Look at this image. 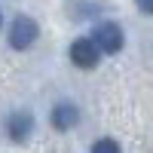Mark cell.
Instances as JSON below:
<instances>
[{
    "instance_id": "obj_1",
    "label": "cell",
    "mask_w": 153,
    "mask_h": 153,
    "mask_svg": "<svg viewBox=\"0 0 153 153\" xmlns=\"http://www.w3.org/2000/svg\"><path fill=\"white\" fill-rule=\"evenodd\" d=\"M37 34H40V28H37V22L31 16H16L9 25V46L12 49H28L37 40Z\"/></svg>"
},
{
    "instance_id": "obj_2",
    "label": "cell",
    "mask_w": 153,
    "mask_h": 153,
    "mask_svg": "<svg viewBox=\"0 0 153 153\" xmlns=\"http://www.w3.org/2000/svg\"><path fill=\"white\" fill-rule=\"evenodd\" d=\"M123 28L120 25H113V22H101L98 28H95V49L98 52H107V55H113V52H120L123 49Z\"/></svg>"
},
{
    "instance_id": "obj_3",
    "label": "cell",
    "mask_w": 153,
    "mask_h": 153,
    "mask_svg": "<svg viewBox=\"0 0 153 153\" xmlns=\"http://www.w3.org/2000/svg\"><path fill=\"white\" fill-rule=\"evenodd\" d=\"M98 49H95V43L92 40H86V37H83V40H74L71 43V61H74V65L76 68H83V71H92L95 65H98Z\"/></svg>"
},
{
    "instance_id": "obj_4",
    "label": "cell",
    "mask_w": 153,
    "mask_h": 153,
    "mask_svg": "<svg viewBox=\"0 0 153 153\" xmlns=\"http://www.w3.org/2000/svg\"><path fill=\"white\" fill-rule=\"evenodd\" d=\"M31 129H34V117H31L28 110H16L6 120V135L12 138V141H28Z\"/></svg>"
},
{
    "instance_id": "obj_5",
    "label": "cell",
    "mask_w": 153,
    "mask_h": 153,
    "mask_svg": "<svg viewBox=\"0 0 153 153\" xmlns=\"http://www.w3.org/2000/svg\"><path fill=\"white\" fill-rule=\"evenodd\" d=\"M76 123H80V110H76V104H71V101H61V104L52 107V126H55L58 132L74 129Z\"/></svg>"
},
{
    "instance_id": "obj_6",
    "label": "cell",
    "mask_w": 153,
    "mask_h": 153,
    "mask_svg": "<svg viewBox=\"0 0 153 153\" xmlns=\"http://www.w3.org/2000/svg\"><path fill=\"white\" fill-rule=\"evenodd\" d=\"M92 153H120V144L113 138H101V141L92 144Z\"/></svg>"
},
{
    "instance_id": "obj_7",
    "label": "cell",
    "mask_w": 153,
    "mask_h": 153,
    "mask_svg": "<svg viewBox=\"0 0 153 153\" xmlns=\"http://www.w3.org/2000/svg\"><path fill=\"white\" fill-rule=\"evenodd\" d=\"M135 3H138V9H144V12L153 16V0H135Z\"/></svg>"
}]
</instances>
